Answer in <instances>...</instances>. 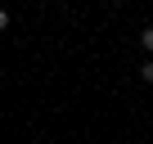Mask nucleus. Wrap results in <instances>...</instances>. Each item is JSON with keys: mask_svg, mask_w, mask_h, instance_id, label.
Here are the masks:
<instances>
[{"mask_svg": "<svg viewBox=\"0 0 153 144\" xmlns=\"http://www.w3.org/2000/svg\"><path fill=\"white\" fill-rule=\"evenodd\" d=\"M140 41H144V50L153 54V27H144V36H140Z\"/></svg>", "mask_w": 153, "mask_h": 144, "instance_id": "f257e3e1", "label": "nucleus"}, {"mask_svg": "<svg viewBox=\"0 0 153 144\" xmlns=\"http://www.w3.org/2000/svg\"><path fill=\"white\" fill-rule=\"evenodd\" d=\"M0 27H9V9H0Z\"/></svg>", "mask_w": 153, "mask_h": 144, "instance_id": "f03ea898", "label": "nucleus"}, {"mask_svg": "<svg viewBox=\"0 0 153 144\" xmlns=\"http://www.w3.org/2000/svg\"><path fill=\"white\" fill-rule=\"evenodd\" d=\"M144 77H149V81H153V59H149V63H144Z\"/></svg>", "mask_w": 153, "mask_h": 144, "instance_id": "7ed1b4c3", "label": "nucleus"}]
</instances>
